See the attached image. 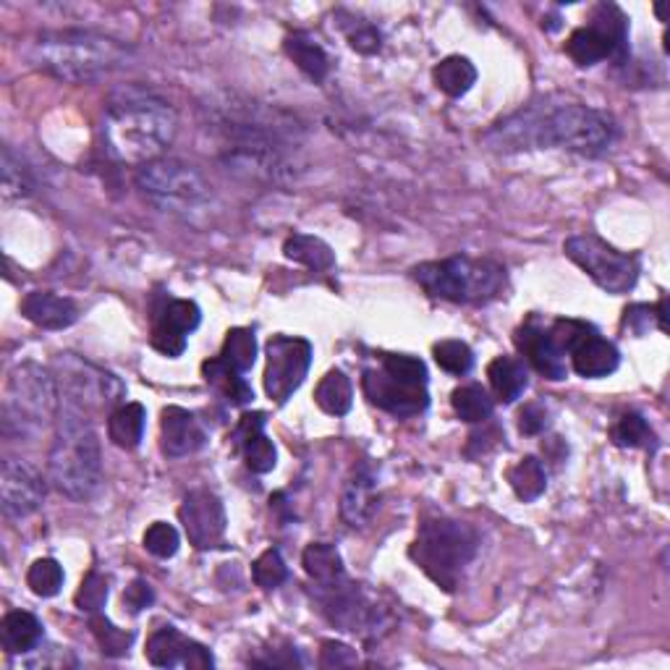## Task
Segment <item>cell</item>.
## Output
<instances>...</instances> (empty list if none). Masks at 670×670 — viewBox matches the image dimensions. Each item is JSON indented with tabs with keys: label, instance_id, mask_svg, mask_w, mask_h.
I'll list each match as a JSON object with an SVG mask.
<instances>
[{
	"label": "cell",
	"instance_id": "d6986e66",
	"mask_svg": "<svg viewBox=\"0 0 670 670\" xmlns=\"http://www.w3.org/2000/svg\"><path fill=\"white\" fill-rule=\"evenodd\" d=\"M378 480H375V471L361 464L359 469H354V474L344 484V492H340V518L351 529H365L378 514Z\"/></svg>",
	"mask_w": 670,
	"mask_h": 670
},
{
	"label": "cell",
	"instance_id": "83f0119b",
	"mask_svg": "<svg viewBox=\"0 0 670 670\" xmlns=\"http://www.w3.org/2000/svg\"><path fill=\"white\" fill-rule=\"evenodd\" d=\"M202 372L208 386H213L215 391L228 403H234V406H246V403L255 399V391H252L249 382L244 380V375L231 365H225L221 357L204 361Z\"/></svg>",
	"mask_w": 670,
	"mask_h": 670
},
{
	"label": "cell",
	"instance_id": "f6af8a7d",
	"mask_svg": "<svg viewBox=\"0 0 670 670\" xmlns=\"http://www.w3.org/2000/svg\"><path fill=\"white\" fill-rule=\"evenodd\" d=\"M179 548H181V537H179V529H176L174 524L155 522L145 532V550L149 552V556L166 560V558H174L176 552H179Z\"/></svg>",
	"mask_w": 670,
	"mask_h": 670
},
{
	"label": "cell",
	"instance_id": "1f68e13d",
	"mask_svg": "<svg viewBox=\"0 0 670 670\" xmlns=\"http://www.w3.org/2000/svg\"><path fill=\"white\" fill-rule=\"evenodd\" d=\"M34 176L32 170L24 166V160L13 149L5 145L3 157H0V191H3L5 202L26 200L34 194Z\"/></svg>",
	"mask_w": 670,
	"mask_h": 670
},
{
	"label": "cell",
	"instance_id": "44dd1931",
	"mask_svg": "<svg viewBox=\"0 0 670 670\" xmlns=\"http://www.w3.org/2000/svg\"><path fill=\"white\" fill-rule=\"evenodd\" d=\"M265 422H268V416L263 412L244 414L234 433V443L242 450L246 469L255 471V474H268V471L276 469L278 461V450L270 437L265 435Z\"/></svg>",
	"mask_w": 670,
	"mask_h": 670
},
{
	"label": "cell",
	"instance_id": "277c9868",
	"mask_svg": "<svg viewBox=\"0 0 670 670\" xmlns=\"http://www.w3.org/2000/svg\"><path fill=\"white\" fill-rule=\"evenodd\" d=\"M132 51L119 40L87 30L43 32L30 45V60L51 77L87 85L129 64Z\"/></svg>",
	"mask_w": 670,
	"mask_h": 670
},
{
	"label": "cell",
	"instance_id": "9c48e42d",
	"mask_svg": "<svg viewBox=\"0 0 670 670\" xmlns=\"http://www.w3.org/2000/svg\"><path fill=\"white\" fill-rule=\"evenodd\" d=\"M136 187L157 208L179 215L194 213L213 197L210 183L200 170L176 157H160V160L142 166L136 174Z\"/></svg>",
	"mask_w": 670,
	"mask_h": 670
},
{
	"label": "cell",
	"instance_id": "6da1fadb",
	"mask_svg": "<svg viewBox=\"0 0 670 670\" xmlns=\"http://www.w3.org/2000/svg\"><path fill=\"white\" fill-rule=\"evenodd\" d=\"M210 126L223 142L225 166L265 181L293 176L299 129L283 113L231 100L210 108Z\"/></svg>",
	"mask_w": 670,
	"mask_h": 670
},
{
	"label": "cell",
	"instance_id": "60d3db41",
	"mask_svg": "<svg viewBox=\"0 0 670 670\" xmlns=\"http://www.w3.org/2000/svg\"><path fill=\"white\" fill-rule=\"evenodd\" d=\"M433 354L437 367L446 369L448 375H456V378L469 375L471 367H474V354L464 340H440V344H435Z\"/></svg>",
	"mask_w": 670,
	"mask_h": 670
},
{
	"label": "cell",
	"instance_id": "836d02e7",
	"mask_svg": "<svg viewBox=\"0 0 670 670\" xmlns=\"http://www.w3.org/2000/svg\"><path fill=\"white\" fill-rule=\"evenodd\" d=\"M302 566H304L306 577H310L317 587H327V584H333V581H338L340 577H346L340 552L327 543L306 545V550L302 556Z\"/></svg>",
	"mask_w": 670,
	"mask_h": 670
},
{
	"label": "cell",
	"instance_id": "f35d334b",
	"mask_svg": "<svg viewBox=\"0 0 670 670\" xmlns=\"http://www.w3.org/2000/svg\"><path fill=\"white\" fill-rule=\"evenodd\" d=\"M382 372L409 388H427V365L409 354H388L382 359Z\"/></svg>",
	"mask_w": 670,
	"mask_h": 670
},
{
	"label": "cell",
	"instance_id": "30bf717a",
	"mask_svg": "<svg viewBox=\"0 0 670 670\" xmlns=\"http://www.w3.org/2000/svg\"><path fill=\"white\" fill-rule=\"evenodd\" d=\"M563 252L573 265H579V268L607 293L621 297V293L634 291V286H637L639 259L613 249L603 238L590 234L571 236L569 242L563 244Z\"/></svg>",
	"mask_w": 670,
	"mask_h": 670
},
{
	"label": "cell",
	"instance_id": "7dc6e473",
	"mask_svg": "<svg viewBox=\"0 0 670 670\" xmlns=\"http://www.w3.org/2000/svg\"><path fill=\"white\" fill-rule=\"evenodd\" d=\"M655 320H658L660 331L666 333V299H662L658 306H649V304L628 306L626 314H624V325L634 335H645L649 327H652Z\"/></svg>",
	"mask_w": 670,
	"mask_h": 670
},
{
	"label": "cell",
	"instance_id": "f1b7e54d",
	"mask_svg": "<svg viewBox=\"0 0 670 670\" xmlns=\"http://www.w3.org/2000/svg\"><path fill=\"white\" fill-rule=\"evenodd\" d=\"M488 378L495 399L503 403H514L516 399H522V393L526 391V382H529L524 361L516 357L492 359L488 367Z\"/></svg>",
	"mask_w": 670,
	"mask_h": 670
},
{
	"label": "cell",
	"instance_id": "681fc988",
	"mask_svg": "<svg viewBox=\"0 0 670 670\" xmlns=\"http://www.w3.org/2000/svg\"><path fill=\"white\" fill-rule=\"evenodd\" d=\"M359 658L348 645H340V641H325L323 652H320V666L323 668H348L357 666Z\"/></svg>",
	"mask_w": 670,
	"mask_h": 670
},
{
	"label": "cell",
	"instance_id": "d6a6232c",
	"mask_svg": "<svg viewBox=\"0 0 670 670\" xmlns=\"http://www.w3.org/2000/svg\"><path fill=\"white\" fill-rule=\"evenodd\" d=\"M433 77L437 90L446 92L448 98H464L477 85V68L469 58L448 56L435 66Z\"/></svg>",
	"mask_w": 670,
	"mask_h": 670
},
{
	"label": "cell",
	"instance_id": "7402d4cb",
	"mask_svg": "<svg viewBox=\"0 0 670 670\" xmlns=\"http://www.w3.org/2000/svg\"><path fill=\"white\" fill-rule=\"evenodd\" d=\"M516 346L518 351L524 354L526 359H529V365L537 369L543 378H548L552 382L563 380L566 378V354L560 351V348L552 344L550 333L543 331L535 320H529V323L522 325L516 331Z\"/></svg>",
	"mask_w": 670,
	"mask_h": 670
},
{
	"label": "cell",
	"instance_id": "2e32d148",
	"mask_svg": "<svg viewBox=\"0 0 670 670\" xmlns=\"http://www.w3.org/2000/svg\"><path fill=\"white\" fill-rule=\"evenodd\" d=\"M147 660L155 668H183V670H208L215 666L213 652L200 641L187 639L179 628H157L147 639Z\"/></svg>",
	"mask_w": 670,
	"mask_h": 670
},
{
	"label": "cell",
	"instance_id": "9a60e30c",
	"mask_svg": "<svg viewBox=\"0 0 670 670\" xmlns=\"http://www.w3.org/2000/svg\"><path fill=\"white\" fill-rule=\"evenodd\" d=\"M45 501V480L19 458H5L0 469V505L9 518H26Z\"/></svg>",
	"mask_w": 670,
	"mask_h": 670
},
{
	"label": "cell",
	"instance_id": "7c38bea8",
	"mask_svg": "<svg viewBox=\"0 0 670 670\" xmlns=\"http://www.w3.org/2000/svg\"><path fill=\"white\" fill-rule=\"evenodd\" d=\"M317 590L325 615L340 632L359 634V637L369 639L378 637V632L388 626V613L359 584H354L346 577L327 587H317Z\"/></svg>",
	"mask_w": 670,
	"mask_h": 670
},
{
	"label": "cell",
	"instance_id": "d590c367",
	"mask_svg": "<svg viewBox=\"0 0 670 670\" xmlns=\"http://www.w3.org/2000/svg\"><path fill=\"white\" fill-rule=\"evenodd\" d=\"M450 406H454L458 420L477 425V422L490 420L495 403H492L490 393L482 386H461L450 395Z\"/></svg>",
	"mask_w": 670,
	"mask_h": 670
},
{
	"label": "cell",
	"instance_id": "4316f807",
	"mask_svg": "<svg viewBox=\"0 0 670 670\" xmlns=\"http://www.w3.org/2000/svg\"><path fill=\"white\" fill-rule=\"evenodd\" d=\"M145 425L147 412L142 403H121L119 409H113L111 420H108V437H111L113 446L134 450L139 448L142 437H145Z\"/></svg>",
	"mask_w": 670,
	"mask_h": 670
},
{
	"label": "cell",
	"instance_id": "4dcf8cb0",
	"mask_svg": "<svg viewBox=\"0 0 670 670\" xmlns=\"http://www.w3.org/2000/svg\"><path fill=\"white\" fill-rule=\"evenodd\" d=\"M314 403L331 416H346L351 412L354 388L344 369H331V372L320 380L317 391H314Z\"/></svg>",
	"mask_w": 670,
	"mask_h": 670
},
{
	"label": "cell",
	"instance_id": "c3c4849f",
	"mask_svg": "<svg viewBox=\"0 0 670 670\" xmlns=\"http://www.w3.org/2000/svg\"><path fill=\"white\" fill-rule=\"evenodd\" d=\"M594 331L592 325H587V323H579V320H556V323H552V327H550V338H552V344H556L560 351H573V348H577L581 340L587 338V335H590Z\"/></svg>",
	"mask_w": 670,
	"mask_h": 670
},
{
	"label": "cell",
	"instance_id": "5bb4252c",
	"mask_svg": "<svg viewBox=\"0 0 670 670\" xmlns=\"http://www.w3.org/2000/svg\"><path fill=\"white\" fill-rule=\"evenodd\" d=\"M179 518L187 532L189 543L197 550H213L223 543L225 529H228V516H225V505L215 492L210 490H191L183 498Z\"/></svg>",
	"mask_w": 670,
	"mask_h": 670
},
{
	"label": "cell",
	"instance_id": "74e56055",
	"mask_svg": "<svg viewBox=\"0 0 670 670\" xmlns=\"http://www.w3.org/2000/svg\"><path fill=\"white\" fill-rule=\"evenodd\" d=\"M64 569H60L58 560L53 558L34 560L30 573H26V584H30V590L37 594V598H56L60 587H64Z\"/></svg>",
	"mask_w": 670,
	"mask_h": 670
},
{
	"label": "cell",
	"instance_id": "e0dca14e",
	"mask_svg": "<svg viewBox=\"0 0 670 670\" xmlns=\"http://www.w3.org/2000/svg\"><path fill=\"white\" fill-rule=\"evenodd\" d=\"M361 388L372 406L393 416H416L429 406L427 388L403 386V382L388 378L382 369H367Z\"/></svg>",
	"mask_w": 670,
	"mask_h": 670
},
{
	"label": "cell",
	"instance_id": "816d5d0a",
	"mask_svg": "<svg viewBox=\"0 0 670 670\" xmlns=\"http://www.w3.org/2000/svg\"><path fill=\"white\" fill-rule=\"evenodd\" d=\"M548 412H545L539 403H529V406H524L522 414H518V429H522L524 435H539L548 427Z\"/></svg>",
	"mask_w": 670,
	"mask_h": 670
},
{
	"label": "cell",
	"instance_id": "52a82bcc",
	"mask_svg": "<svg viewBox=\"0 0 670 670\" xmlns=\"http://www.w3.org/2000/svg\"><path fill=\"white\" fill-rule=\"evenodd\" d=\"M480 550V535L474 526L456 518H427L420 526L409 556L437 587L454 592L461 581L464 571Z\"/></svg>",
	"mask_w": 670,
	"mask_h": 670
},
{
	"label": "cell",
	"instance_id": "d4e9b609",
	"mask_svg": "<svg viewBox=\"0 0 670 670\" xmlns=\"http://www.w3.org/2000/svg\"><path fill=\"white\" fill-rule=\"evenodd\" d=\"M286 56H289L293 64L299 66V71H304L306 77L312 81H325L327 74H331V56H327V51L323 45L317 43V40L312 37V34L306 32H293L286 37Z\"/></svg>",
	"mask_w": 670,
	"mask_h": 670
},
{
	"label": "cell",
	"instance_id": "3957f363",
	"mask_svg": "<svg viewBox=\"0 0 670 670\" xmlns=\"http://www.w3.org/2000/svg\"><path fill=\"white\" fill-rule=\"evenodd\" d=\"M179 115L160 94L142 87L115 90L102 115V139L111 157L129 166H147L160 160L174 145Z\"/></svg>",
	"mask_w": 670,
	"mask_h": 670
},
{
	"label": "cell",
	"instance_id": "f546056e",
	"mask_svg": "<svg viewBox=\"0 0 670 670\" xmlns=\"http://www.w3.org/2000/svg\"><path fill=\"white\" fill-rule=\"evenodd\" d=\"M283 255L286 259H291V263L304 265V268L317 272H327L335 268V252L331 249V244H325L323 238L310 234H293L286 238Z\"/></svg>",
	"mask_w": 670,
	"mask_h": 670
},
{
	"label": "cell",
	"instance_id": "5b68a950",
	"mask_svg": "<svg viewBox=\"0 0 670 670\" xmlns=\"http://www.w3.org/2000/svg\"><path fill=\"white\" fill-rule=\"evenodd\" d=\"M47 474L60 495L79 503L92 501L102 484L100 437L94 433L90 414L66 401H60L56 437L47 456Z\"/></svg>",
	"mask_w": 670,
	"mask_h": 670
},
{
	"label": "cell",
	"instance_id": "e575fe53",
	"mask_svg": "<svg viewBox=\"0 0 670 670\" xmlns=\"http://www.w3.org/2000/svg\"><path fill=\"white\" fill-rule=\"evenodd\" d=\"M509 484L511 490L516 492L518 501L532 503L548 490V474H545L543 461H537L535 456H524L522 461H516L514 467L509 469Z\"/></svg>",
	"mask_w": 670,
	"mask_h": 670
},
{
	"label": "cell",
	"instance_id": "b9f144b4",
	"mask_svg": "<svg viewBox=\"0 0 670 670\" xmlns=\"http://www.w3.org/2000/svg\"><path fill=\"white\" fill-rule=\"evenodd\" d=\"M252 577H255L257 587H263V590H276V587H280L286 579H289V566H286L280 550L270 548L255 560V566H252Z\"/></svg>",
	"mask_w": 670,
	"mask_h": 670
},
{
	"label": "cell",
	"instance_id": "ee69618b",
	"mask_svg": "<svg viewBox=\"0 0 670 670\" xmlns=\"http://www.w3.org/2000/svg\"><path fill=\"white\" fill-rule=\"evenodd\" d=\"M613 440L621 448H641L652 440V429H649L647 420L641 414L628 412L618 420V425L613 427Z\"/></svg>",
	"mask_w": 670,
	"mask_h": 670
},
{
	"label": "cell",
	"instance_id": "8d00e7d4",
	"mask_svg": "<svg viewBox=\"0 0 670 670\" xmlns=\"http://www.w3.org/2000/svg\"><path fill=\"white\" fill-rule=\"evenodd\" d=\"M221 359L225 361V365L238 369L242 375L249 372L257 361L255 333H252L249 327H234V331H228V335H225Z\"/></svg>",
	"mask_w": 670,
	"mask_h": 670
},
{
	"label": "cell",
	"instance_id": "ffe728a7",
	"mask_svg": "<svg viewBox=\"0 0 670 670\" xmlns=\"http://www.w3.org/2000/svg\"><path fill=\"white\" fill-rule=\"evenodd\" d=\"M204 443H208V435H204L200 420H197L194 414L181 406L163 409V420H160L163 454L170 458H183L197 454Z\"/></svg>",
	"mask_w": 670,
	"mask_h": 670
},
{
	"label": "cell",
	"instance_id": "f907efd6",
	"mask_svg": "<svg viewBox=\"0 0 670 670\" xmlns=\"http://www.w3.org/2000/svg\"><path fill=\"white\" fill-rule=\"evenodd\" d=\"M123 603H126L129 613H142L145 607H149L155 603V592L153 587L147 584L145 579H134L132 584L126 587V592H123Z\"/></svg>",
	"mask_w": 670,
	"mask_h": 670
},
{
	"label": "cell",
	"instance_id": "7bdbcfd3",
	"mask_svg": "<svg viewBox=\"0 0 670 670\" xmlns=\"http://www.w3.org/2000/svg\"><path fill=\"white\" fill-rule=\"evenodd\" d=\"M108 594H111L108 579L102 577V573L92 571V573H87L85 581H81V587H79L77 598H74V603H77L81 613L94 615V613H102V607H105V603H108Z\"/></svg>",
	"mask_w": 670,
	"mask_h": 670
},
{
	"label": "cell",
	"instance_id": "ba28073f",
	"mask_svg": "<svg viewBox=\"0 0 670 670\" xmlns=\"http://www.w3.org/2000/svg\"><path fill=\"white\" fill-rule=\"evenodd\" d=\"M58 382L45 367L24 361L13 367L3 393V433L32 437L58 420Z\"/></svg>",
	"mask_w": 670,
	"mask_h": 670
},
{
	"label": "cell",
	"instance_id": "7a4b0ae2",
	"mask_svg": "<svg viewBox=\"0 0 670 670\" xmlns=\"http://www.w3.org/2000/svg\"><path fill=\"white\" fill-rule=\"evenodd\" d=\"M618 126L611 115L590 105H560L529 111L501 123L488 139L498 149L560 147L581 157H600L613 147Z\"/></svg>",
	"mask_w": 670,
	"mask_h": 670
},
{
	"label": "cell",
	"instance_id": "4fadbf2b",
	"mask_svg": "<svg viewBox=\"0 0 670 670\" xmlns=\"http://www.w3.org/2000/svg\"><path fill=\"white\" fill-rule=\"evenodd\" d=\"M268 367H265V393L283 406L302 382L312 365V344L297 335H272L268 340Z\"/></svg>",
	"mask_w": 670,
	"mask_h": 670
},
{
	"label": "cell",
	"instance_id": "ac0fdd59",
	"mask_svg": "<svg viewBox=\"0 0 670 670\" xmlns=\"http://www.w3.org/2000/svg\"><path fill=\"white\" fill-rule=\"evenodd\" d=\"M202 323V312L200 306L189 299H176L166 306V312L160 314L153 327V344L155 351H160L163 357L176 359L187 351V335L194 333Z\"/></svg>",
	"mask_w": 670,
	"mask_h": 670
},
{
	"label": "cell",
	"instance_id": "cb8c5ba5",
	"mask_svg": "<svg viewBox=\"0 0 670 670\" xmlns=\"http://www.w3.org/2000/svg\"><path fill=\"white\" fill-rule=\"evenodd\" d=\"M571 365L579 378L598 380V378H607V375H613L615 369H618L621 354L611 340L603 338L598 331H592L571 351Z\"/></svg>",
	"mask_w": 670,
	"mask_h": 670
},
{
	"label": "cell",
	"instance_id": "484cf974",
	"mask_svg": "<svg viewBox=\"0 0 670 670\" xmlns=\"http://www.w3.org/2000/svg\"><path fill=\"white\" fill-rule=\"evenodd\" d=\"M0 641L9 655L32 652L43 641V624L26 611L5 613L3 624H0Z\"/></svg>",
	"mask_w": 670,
	"mask_h": 670
},
{
	"label": "cell",
	"instance_id": "8992f818",
	"mask_svg": "<svg viewBox=\"0 0 670 670\" xmlns=\"http://www.w3.org/2000/svg\"><path fill=\"white\" fill-rule=\"evenodd\" d=\"M412 276L429 297L454 304H488L501 297L509 280L501 263L467 255L422 263L412 270Z\"/></svg>",
	"mask_w": 670,
	"mask_h": 670
},
{
	"label": "cell",
	"instance_id": "603a6c76",
	"mask_svg": "<svg viewBox=\"0 0 670 670\" xmlns=\"http://www.w3.org/2000/svg\"><path fill=\"white\" fill-rule=\"evenodd\" d=\"M22 314L43 331H66L79 320V306L53 291H32L22 302Z\"/></svg>",
	"mask_w": 670,
	"mask_h": 670
},
{
	"label": "cell",
	"instance_id": "8fae6325",
	"mask_svg": "<svg viewBox=\"0 0 670 670\" xmlns=\"http://www.w3.org/2000/svg\"><path fill=\"white\" fill-rule=\"evenodd\" d=\"M56 367L60 401L71 403L81 412L92 414L98 409H113L123 399L121 380L92 361L74 357V354H60Z\"/></svg>",
	"mask_w": 670,
	"mask_h": 670
},
{
	"label": "cell",
	"instance_id": "bcb514c9",
	"mask_svg": "<svg viewBox=\"0 0 670 670\" xmlns=\"http://www.w3.org/2000/svg\"><path fill=\"white\" fill-rule=\"evenodd\" d=\"M348 22L351 24H344L348 45H351L357 53H361V56H375V53L382 47V34L378 26L357 16H351Z\"/></svg>",
	"mask_w": 670,
	"mask_h": 670
},
{
	"label": "cell",
	"instance_id": "ab89813d",
	"mask_svg": "<svg viewBox=\"0 0 670 670\" xmlns=\"http://www.w3.org/2000/svg\"><path fill=\"white\" fill-rule=\"evenodd\" d=\"M90 626H92L94 637H98V645L102 649V655H108V658H121V655H126L129 647H132L134 634L123 632V628H119V626H113L111 621H108L102 613L92 615Z\"/></svg>",
	"mask_w": 670,
	"mask_h": 670
}]
</instances>
